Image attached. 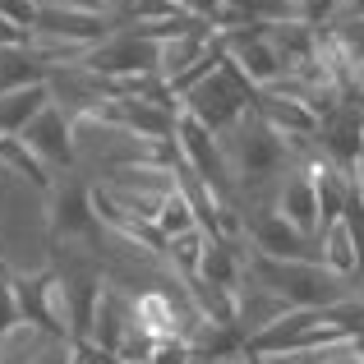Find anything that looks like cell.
<instances>
[{
    "label": "cell",
    "instance_id": "obj_1",
    "mask_svg": "<svg viewBox=\"0 0 364 364\" xmlns=\"http://www.w3.org/2000/svg\"><path fill=\"white\" fill-rule=\"evenodd\" d=\"M222 152H226V166H231L235 194H249V203L272 198L277 180L304 161L295 152V143L286 134H277L258 111H249L231 134H222Z\"/></svg>",
    "mask_w": 364,
    "mask_h": 364
},
{
    "label": "cell",
    "instance_id": "obj_2",
    "mask_svg": "<svg viewBox=\"0 0 364 364\" xmlns=\"http://www.w3.org/2000/svg\"><path fill=\"white\" fill-rule=\"evenodd\" d=\"M249 277L258 286H267L272 295H282L291 309H318L332 314L350 300H364V291L350 277H337L323 263H286V258H267L249 249Z\"/></svg>",
    "mask_w": 364,
    "mask_h": 364
},
{
    "label": "cell",
    "instance_id": "obj_3",
    "mask_svg": "<svg viewBox=\"0 0 364 364\" xmlns=\"http://www.w3.org/2000/svg\"><path fill=\"white\" fill-rule=\"evenodd\" d=\"M254 107H258V88L245 79L240 70H235L231 60H222V70H217L213 79H203L198 88H189L185 97H180V111L194 116L203 129H213L217 139L231 134Z\"/></svg>",
    "mask_w": 364,
    "mask_h": 364
},
{
    "label": "cell",
    "instance_id": "obj_4",
    "mask_svg": "<svg viewBox=\"0 0 364 364\" xmlns=\"http://www.w3.org/2000/svg\"><path fill=\"white\" fill-rule=\"evenodd\" d=\"M157 55H161V42H157V37L143 33L139 23H120L107 42L92 46L83 65H88L92 74H102L107 83H116V92H120V83L152 79V74H157Z\"/></svg>",
    "mask_w": 364,
    "mask_h": 364
},
{
    "label": "cell",
    "instance_id": "obj_5",
    "mask_svg": "<svg viewBox=\"0 0 364 364\" xmlns=\"http://www.w3.org/2000/svg\"><path fill=\"white\" fill-rule=\"evenodd\" d=\"M245 208V240L254 254L286 258V263H323V245L314 235L295 231L272 203H240Z\"/></svg>",
    "mask_w": 364,
    "mask_h": 364
},
{
    "label": "cell",
    "instance_id": "obj_6",
    "mask_svg": "<svg viewBox=\"0 0 364 364\" xmlns=\"http://www.w3.org/2000/svg\"><path fill=\"white\" fill-rule=\"evenodd\" d=\"M46 222L51 240H97L102 222L92 208V180H79V171L55 176V189L46 194Z\"/></svg>",
    "mask_w": 364,
    "mask_h": 364
},
{
    "label": "cell",
    "instance_id": "obj_7",
    "mask_svg": "<svg viewBox=\"0 0 364 364\" xmlns=\"http://www.w3.org/2000/svg\"><path fill=\"white\" fill-rule=\"evenodd\" d=\"M222 51H226V60H231L258 92H267L286 74L282 60H277V51H272V42H267V23L222 28Z\"/></svg>",
    "mask_w": 364,
    "mask_h": 364
},
{
    "label": "cell",
    "instance_id": "obj_8",
    "mask_svg": "<svg viewBox=\"0 0 364 364\" xmlns=\"http://www.w3.org/2000/svg\"><path fill=\"white\" fill-rule=\"evenodd\" d=\"M258 203H272L295 231L314 235V240L323 235V208H318V185H314V161H300L295 171H286V176L277 180L272 198H258Z\"/></svg>",
    "mask_w": 364,
    "mask_h": 364
},
{
    "label": "cell",
    "instance_id": "obj_9",
    "mask_svg": "<svg viewBox=\"0 0 364 364\" xmlns=\"http://www.w3.org/2000/svg\"><path fill=\"white\" fill-rule=\"evenodd\" d=\"M18 139L28 143V148L37 152V157L46 161V166L55 171V176H70V171H79V143H74V120L65 116L60 107L42 111L33 124H28Z\"/></svg>",
    "mask_w": 364,
    "mask_h": 364
},
{
    "label": "cell",
    "instance_id": "obj_10",
    "mask_svg": "<svg viewBox=\"0 0 364 364\" xmlns=\"http://www.w3.org/2000/svg\"><path fill=\"white\" fill-rule=\"evenodd\" d=\"M0 364H79V346L70 337L42 332L33 323H18L0 346Z\"/></svg>",
    "mask_w": 364,
    "mask_h": 364
},
{
    "label": "cell",
    "instance_id": "obj_11",
    "mask_svg": "<svg viewBox=\"0 0 364 364\" xmlns=\"http://www.w3.org/2000/svg\"><path fill=\"white\" fill-rule=\"evenodd\" d=\"M194 282H198V286H213V291L235 295V300H240V291L249 286V245L213 240V249H208V258H203V267H198Z\"/></svg>",
    "mask_w": 364,
    "mask_h": 364
},
{
    "label": "cell",
    "instance_id": "obj_12",
    "mask_svg": "<svg viewBox=\"0 0 364 364\" xmlns=\"http://www.w3.org/2000/svg\"><path fill=\"white\" fill-rule=\"evenodd\" d=\"M51 83H37V88H14L0 92V139H18L42 111H51Z\"/></svg>",
    "mask_w": 364,
    "mask_h": 364
},
{
    "label": "cell",
    "instance_id": "obj_13",
    "mask_svg": "<svg viewBox=\"0 0 364 364\" xmlns=\"http://www.w3.org/2000/svg\"><path fill=\"white\" fill-rule=\"evenodd\" d=\"M37 83H51V65L28 46H5L0 51V92H14V88H37Z\"/></svg>",
    "mask_w": 364,
    "mask_h": 364
},
{
    "label": "cell",
    "instance_id": "obj_14",
    "mask_svg": "<svg viewBox=\"0 0 364 364\" xmlns=\"http://www.w3.org/2000/svg\"><path fill=\"white\" fill-rule=\"evenodd\" d=\"M318 245H323V267H332L337 277H350V282H355L364 272V249H360L355 235H350L346 222L328 226V231L318 235Z\"/></svg>",
    "mask_w": 364,
    "mask_h": 364
},
{
    "label": "cell",
    "instance_id": "obj_15",
    "mask_svg": "<svg viewBox=\"0 0 364 364\" xmlns=\"http://www.w3.org/2000/svg\"><path fill=\"white\" fill-rule=\"evenodd\" d=\"M208 249H213V235L198 226V231H185V235H176V240H166V267L180 277V282H194L198 277V267H203V258H208Z\"/></svg>",
    "mask_w": 364,
    "mask_h": 364
},
{
    "label": "cell",
    "instance_id": "obj_16",
    "mask_svg": "<svg viewBox=\"0 0 364 364\" xmlns=\"http://www.w3.org/2000/svg\"><path fill=\"white\" fill-rule=\"evenodd\" d=\"M157 231H161V240H176V235H185V231H198V213H194V203H189L185 189H176V194L166 198V208H161V217H157Z\"/></svg>",
    "mask_w": 364,
    "mask_h": 364
},
{
    "label": "cell",
    "instance_id": "obj_17",
    "mask_svg": "<svg viewBox=\"0 0 364 364\" xmlns=\"http://www.w3.org/2000/svg\"><path fill=\"white\" fill-rule=\"evenodd\" d=\"M166 18H185L180 0H129L124 5V23H166Z\"/></svg>",
    "mask_w": 364,
    "mask_h": 364
},
{
    "label": "cell",
    "instance_id": "obj_18",
    "mask_svg": "<svg viewBox=\"0 0 364 364\" xmlns=\"http://www.w3.org/2000/svg\"><path fill=\"white\" fill-rule=\"evenodd\" d=\"M42 5H65V9H79V14H92V18H107V23H124V5L129 0H42Z\"/></svg>",
    "mask_w": 364,
    "mask_h": 364
},
{
    "label": "cell",
    "instance_id": "obj_19",
    "mask_svg": "<svg viewBox=\"0 0 364 364\" xmlns=\"http://www.w3.org/2000/svg\"><path fill=\"white\" fill-rule=\"evenodd\" d=\"M23 323V314H18V295H14V286H9V272L0 267V346L9 341V332Z\"/></svg>",
    "mask_w": 364,
    "mask_h": 364
},
{
    "label": "cell",
    "instance_id": "obj_20",
    "mask_svg": "<svg viewBox=\"0 0 364 364\" xmlns=\"http://www.w3.org/2000/svg\"><path fill=\"white\" fill-rule=\"evenodd\" d=\"M291 364H364V350L350 341V346H332L323 355H309V360H291Z\"/></svg>",
    "mask_w": 364,
    "mask_h": 364
},
{
    "label": "cell",
    "instance_id": "obj_21",
    "mask_svg": "<svg viewBox=\"0 0 364 364\" xmlns=\"http://www.w3.org/2000/svg\"><path fill=\"white\" fill-rule=\"evenodd\" d=\"M148 364H189V346L185 341H152Z\"/></svg>",
    "mask_w": 364,
    "mask_h": 364
},
{
    "label": "cell",
    "instance_id": "obj_22",
    "mask_svg": "<svg viewBox=\"0 0 364 364\" xmlns=\"http://www.w3.org/2000/svg\"><path fill=\"white\" fill-rule=\"evenodd\" d=\"M28 42H33V33H28V28H18L14 18L0 14V51H5V46H28Z\"/></svg>",
    "mask_w": 364,
    "mask_h": 364
},
{
    "label": "cell",
    "instance_id": "obj_23",
    "mask_svg": "<svg viewBox=\"0 0 364 364\" xmlns=\"http://www.w3.org/2000/svg\"><path fill=\"white\" fill-rule=\"evenodd\" d=\"M350 180H355V194L364 198V157L355 161V171H350Z\"/></svg>",
    "mask_w": 364,
    "mask_h": 364
},
{
    "label": "cell",
    "instance_id": "obj_24",
    "mask_svg": "<svg viewBox=\"0 0 364 364\" xmlns=\"http://www.w3.org/2000/svg\"><path fill=\"white\" fill-rule=\"evenodd\" d=\"M341 14H355V18H364V0H346V9Z\"/></svg>",
    "mask_w": 364,
    "mask_h": 364
},
{
    "label": "cell",
    "instance_id": "obj_25",
    "mask_svg": "<svg viewBox=\"0 0 364 364\" xmlns=\"http://www.w3.org/2000/svg\"><path fill=\"white\" fill-rule=\"evenodd\" d=\"M355 92L364 97V70H355Z\"/></svg>",
    "mask_w": 364,
    "mask_h": 364
},
{
    "label": "cell",
    "instance_id": "obj_26",
    "mask_svg": "<svg viewBox=\"0 0 364 364\" xmlns=\"http://www.w3.org/2000/svg\"><path fill=\"white\" fill-rule=\"evenodd\" d=\"M286 5H291V14H295V9H300V0H286Z\"/></svg>",
    "mask_w": 364,
    "mask_h": 364
},
{
    "label": "cell",
    "instance_id": "obj_27",
    "mask_svg": "<svg viewBox=\"0 0 364 364\" xmlns=\"http://www.w3.org/2000/svg\"><path fill=\"white\" fill-rule=\"evenodd\" d=\"M258 364H263V360H258Z\"/></svg>",
    "mask_w": 364,
    "mask_h": 364
}]
</instances>
